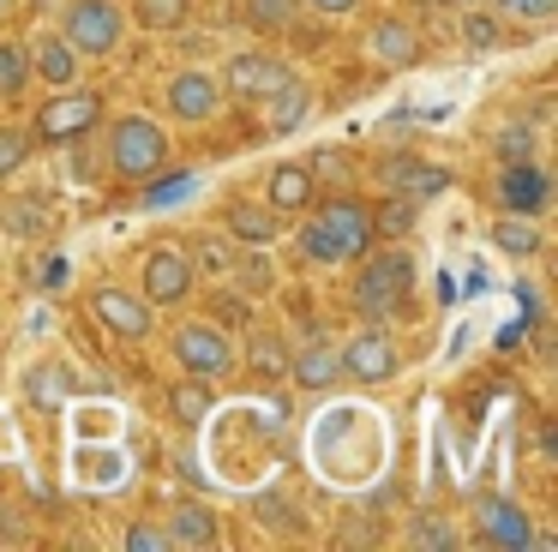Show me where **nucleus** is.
Wrapping results in <instances>:
<instances>
[{
    "label": "nucleus",
    "mask_w": 558,
    "mask_h": 552,
    "mask_svg": "<svg viewBox=\"0 0 558 552\" xmlns=\"http://www.w3.org/2000/svg\"><path fill=\"white\" fill-rule=\"evenodd\" d=\"M25 55H31V67H37V72H43V79H49V84H54V91H66V84H73V79H78V48H73V43H66V36H61V31H43V36H37V43H31V48H25Z\"/></svg>",
    "instance_id": "18"
},
{
    "label": "nucleus",
    "mask_w": 558,
    "mask_h": 552,
    "mask_svg": "<svg viewBox=\"0 0 558 552\" xmlns=\"http://www.w3.org/2000/svg\"><path fill=\"white\" fill-rule=\"evenodd\" d=\"M337 360H342V379H354V384H385V379H397V367H402L397 343H390L378 324L361 331L349 348H337Z\"/></svg>",
    "instance_id": "11"
},
{
    "label": "nucleus",
    "mask_w": 558,
    "mask_h": 552,
    "mask_svg": "<svg viewBox=\"0 0 558 552\" xmlns=\"http://www.w3.org/2000/svg\"><path fill=\"white\" fill-rule=\"evenodd\" d=\"M133 19L145 31H181L193 19V0H133Z\"/></svg>",
    "instance_id": "28"
},
{
    "label": "nucleus",
    "mask_w": 558,
    "mask_h": 552,
    "mask_svg": "<svg viewBox=\"0 0 558 552\" xmlns=\"http://www.w3.org/2000/svg\"><path fill=\"white\" fill-rule=\"evenodd\" d=\"M306 103H313V91H306L301 79H289V84H277V91L265 96V127L270 132H289L294 120L306 115Z\"/></svg>",
    "instance_id": "24"
},
{
    "label": "nucleus",
    "mask_w": 558,
    "mask_h": 552,
    "mask_svg": "<svg viewBox=\"0 0 558 552\" xmlns=\"http://www.w3.org/2000/svg\"><path fill=\"white\" fill-rule=\"evenodd\" d=\"M66 396H73V384H66V367L43 360V367H31V372H25V403H31V408L54 415V408H66Z\"/></svg>",
    "instance_id": "22"
},
{
    "label": "nucleus",
    "mask_w": 558,
    "mask_h": 552,
    "mask_svg": "<svg viewBox=\"0 0 558 552\" xmlns=\"http://www.w3.org/2000/svg\"><path fill=\"white\" fill-rule=\"evenodd\" d=\"M169 408L186 420V427H198V420L210 415V384H174V391H169Z\"/></svg>",
    "instance_id": "35"
},
{
    "label": "nucleus",
    "mask_w": 558,
    "mask_h": 552,
    "mask_svg": "<svg viewBox=\"0 0 558 552\" xmlns=\"http://www.w3.org/2000/svg\"><path fill=\"white\" fill-rule=\"evenodd\" d=\"M7 7H13V0H0V12H7Z\"/></svg>",
    "instance_id": "43"
},
{
    "label": "nucleus",
    "mask_w": 558,
    "mask_h": 552,
    "mask_svg": "<svg viewBox=\"0 0 558 552\" xmlns=\"http://www.w3.org/2000/svg\"><path fill=\"white\" fill-rule=\"evenodd\" d=\"M414 216H421V211H414V199H409V192H390V199L373 211V235H390V240H402V235L414 228Z\"/></svg>",
    "instance_id": "30"
},
{
    "label": "nucleus",
    "mask_w": 558,
    "mask_h": 552,
    "mask_svg": "<svg viewBox=\"0 0 558 552\" xmlns=\"http://www.w3.org/2000/svg\"><path fill=\"white\" fill-rule=\"evenodd\" d=\"M121 547L126 552H174V540H169V528H157V523H133Z\"/></svg>",
    "instance_id": "37"
},
{
    "label": "nucleus",
    "mask_w": 558,
    "mask_h": 552,
    "mask_svg": "<svg viewBox=\"0 0 558 552\" xmlns=\"http://www.w3.org/2000/svg\"><path fill=\"white\" fill-rule=\"evenodd\" d=\"M493 7L498 19H517V24H553L558 19V0H481Z\"/></svg>",
    "instance_id": "33"
},
{
    "label": "nucleus",
    "mask_w": 558,
    "mask_h": 552,
    "mask_svg": "<svg viewBox=\"0 0 558 552\" xmlns=\"http://www.w3.org/2000/svg\"><path fill=\"white\" fill-rule=\"evenodd\" d=\"M253 516H258V523H294V511H289V499H282V492H258Z\"/></svg>",
    "instance_id": "39"
},
{
    "label": "nucleus",
    "mask_w": 558,
    "mask_h": 552,
    "mask_svg": "<svg viewBox=\"0 0 558 552\" xmlns=\"http://www.w3.org/2000/svg\"><path fill=\"white\" fill-rule=\"evenodd\" d=\"M61 36L78 55H114L126 36V12L114 0H66L61 12Z\"/></svg>",
    "instance_id": "5"
},
{
    "label": "nucleus",
    "mask_w": 558,
    "mask_h": 552,
    "mask_svg": "<svg viewBox=\"0 0 558 552\" xmlns=\"http://www.w3.org/2000/svg\"><path fill=\"white\" fill-rule=\"evenodd\" d=\"M234 271H241L246 295H265V288H270V259H265V247H246V259L234 264Z\"/></svg>",
    "instance_id": "38"
},
{
    "label": "nucleus",
    "mask_w": 558,
    "mask_h": 552,
    "mask_svg": "<svg viewBox=\"0 0 558 552\" xmlns=\"http://www.w3.org/2000/svg\"><path fill=\"white\" fill-rule=\"evenodd\" d=\"M222 228H229V240H241V247H265L270 252V240L282 235V216L270 211V204H229L222 211Z\"/></svg>",
    "instance_id": "17"
},
{
    "label": "nucleus",
    "mask_w": 558,
    "mask_h": 552,
    "mask_svg": "<svg viewBox=\"0 0 558 552\" xmlns=\"http://www.w3.org/2000/svg\"><path fill=\"white\" fill-rule=\"evenodd\" d=\"M25 156H31V132L0 127V180H7V175H19V168H25Z\"/></svg>",
    "instance_id": "36"
},
{
    "label": "nucleus",
    "mask_w": 558,
    "mask_h": 552,
    "mask_svg": "<svg viewBox=\"0 0 558 552\" xmlns=\"http://www.w3.org/2000/svg\"><path fill=\"white\" fill-rule=\"evenodd\" d=\"M457 540H462V535H457V528H450L438 511H421V516H414V528H409V547H426V552H450Z\"/></svg>",
    "instance_id": "31"
},
{
    "label": "nucleus",
    "mask_w": 558,
    "mask_h": 552,
    "mask_svg": "<svg viewBox=\"0 0 558 552\" xmlns=\"http://www.w3.org/2000/svg\"><path fill=\"white\" fill-rule=\"evenodd\" d=\"M493 247L505 252V259H517V264H529V259H541L546 252V235H541V223L534 216H498L493 223Z\"/></svg>",
    "instance_id": "21"
},
{
    "label": "nucleus",
    "mask_w": 558,
    "mask_h": 552,
    "mask_svg": "<svg viewBox=\"0 0 558 552\" xmlns=\"http://www.w3.org/2000/svg\"><path fill=\"white\" fill-rule=\"evenodd\" d=\"M246 367H253L258 379H282V372H289V343L270 336V331H258L253 343H246Z\"/></svg>",
    "instance_id": "26"
},
{
    "label": "nucleus",
    "mask_w": 558,
    "mask_h": 552,
    "mask_svg": "<svg viewBox=\"0 0 558 552\" xmlns=\"http://www.w3.org/2000/svg\"><path fill=\"white\" fill-rule=\"evenodd\" d=\"M457 43L469 48V55H493V48L505 43V24H498V12H493V7H462Z\"/></svg>",
    "instance_id": "23"
},
{
    "label": "nucleus",
    "mask_w": 558,
    "mask_h": 552,
    "mask_svg": "<svg viewBox=\"0 0 558 552\" xmlns=\"http://www.w3.org/2000/svg\"><path fill=\"white\" fill-rule=\"evenodd\" d=\"M493 192H498V211H510V216H541L546 204H553V180H546L529 156L498 168V187Z\"/></svg>",
    "instance_id": "12"
},
{
    "label": "nucleus",
    "mask_w": 558,
    "mask_h": 552,
    "mask_svg": "<svg viewBox=\"0 0 558 552\" xmlns=\"http://www.w3.org/2000/svg\"><path fill=\"white\" fill-rule=\"evenodd\" d=\"M0 223L13 228V235H49L54 228V216H49V204H13V211H7V204H0Z\"/></svg>",
    "instance_id": "34"
},
{
    "label": "nucleus",
    "mask_w": 558,
    "mask_h": 552,
    "mask_svg": "<svg viewBox=\"0 0 558 552\" xmlns=\"http://www.w3.org/2000/svg\"><path fill=\"white\" fill-rule=\"evenodd\" d=\"M169 163V132L145 115H126L109 127V168L121 180H150L157 168Z\"/></svg>",
    "instance_id": "3"
},
{
    "label": "nucleus",
    "mask_w": 558,
    "mask_h": 552,
    "mask_svg": "<svg viewBox=\"0 0 558 552\" xmlns=\"http://www.w3.org/2000/svg\"><path fill=\"white\" fill-rule=\"evenodd\" d=\"M366 55L378 60V67H414L421 60V31L402 19H378L373 31H366Z\"/></svg>",
    "instance_id": "15"
},
{
    "label": "nucleus",
    "mask_w": 558,
    "mask_h": 552,
    "mask_svg": "<svg viewBox=\"0 0 558 552\" xmlns=\"http://www.w3.org/2000/svg\"><path fill=\"white\" fill-rule=\"evenodd\" d=\"M409 288H414V259L390 247V252H373V259L361 264L349 300H354V312H361V319L385 324V319H397V312L409 307Z\"/></svg>",
    "instance_id": "2"
},
{
    "label": "nucleus",
    "mask_w": 558,
    "mask_h": 552,
    "mask_svg": "<svg viewBox=\"0 0 558 552\" xmlns=\"http://www.w3.org/2000/svg\"><path fill=\"white\" fill-rule=\"evenodd\" d=\"M378 180H385V192H409V199L450 192V168L421 163V156H385V163H378Z\"/></svg>",
    "instance_id": "14"
},
{
    "label": "nucleus",
    "mask_w": 558,
    "mask_h": 552,
    "mask_svg": "<svg viewBox=\"0 0 558 552\" xmlns=\"http://www.w3.org/2000/svg\"><path fill=\"white\" fill-rule=\"evenodd\" d=\"M162 103H169V115H174V120H186V127H205V120L222 108V84L210 79V72L186 67V72H174V79H169Z\"/></svg>",
    "instance_id": "13"
},
{
    "label": "nucleus",
    "mask_w": 558,
    "mask_h": 552,
    "mask_svg": "<svg viewBox=\"0 0 558 552\" xmlns=\"http://www.w3.org/2000/svg\"><path fill=\"white\" fill-rule=\"evenodd\" d=\"M169 540H174V547L205 552V547H217V540H222V516L210 511V504H174V516H169Z\"/></svg>",
    "instance_id": "19"
},
{
    "label": "nucleus",
    "mask_w": 558,
    "mask_h": 552,
    "mask_svg": "<svg viewBox=\"0 0 558 552\" xmlns=\"http://www.w3.org/2000/svg\"><path fill=\"white\" fill-rule=\"evenodd\" d=\"M373 240V211L361 199H330L301 223V259L306 264H354Z\"/></svg>",
    "instance_id": "1"
},
{
    "label": "nucleus",
    "mask_w": 558,
    "mask_h": 552,
    "mask_svg": "<svg viewBox=\"0 0 558 552\" xmlns=\"http://www.w3.org/2000/svg\"><path fill=\"white\" fill-rule=\"evenodd\" d=\"M193 259H186L181 247H157L145 259V271H138V295L150 300V307H181L186 295H193Z\"/></svg>",
    "instance_id": "10"
},
{
    "label": "nucleus",
    "mask_w": 558,
    "mask_h": 552,
    "mask_svg": "<svg viewBox=\"0 0 558 552\" xmlns=\"http://www.w3.org/2000/svg\"><path fill=\"white\" fill-rule=\"evenodd\" d=\"M157 175H162V168H157ZM193 192H198V175H193V168H181V175H162L157 187L138 199V211H169V204L193 199Z\"/></svg>",
    "instance_id": "29"
},
{
    "label": "nucleus",
    "mask_w": 558,
    "mask_h": 552,
    "mask_svg": "<svg viewBox=\"0 0 558 552\" xmlns=\"http://www.w3.org/2000/svg\"><path fill=\"white\" fill-rule=\"evenodd\" d=\"M31 84V55L25 43H0V96H19Z\"/></svg>",
    "instance_id": "32"
},
{
    "label": "nucleus",
    "mask_w": 558,
    "mask_h": 552,
    "mask_svg": "<svg viewBox=\"0 0 558 552\" xmlns=\"http://www.w3.org/2000/svg\"><path fill=\"white\" fill-rule=\"evenodd\" d=\"M102 120V96L97 91H66V96H49L37 115V144H78L90 127Z\"/></svg>",
    "instance_id": "8"
},
{
    "label": "nucleus",
    "mask_w": 558,
    "mask_h": 552,
    "mask_svg": "<svg viewBox=\"0 0 558 552\" xmlns=\"http://www.w3.org/2000/svg\"><path fill=\"white\" fill-rule=\"evenodd\" d=\"M174 360H181L193 379H229V372L241 367V348H234V336L222 331V324L193 319V324L174 331Z\"/></svg>",
    "instance_id": "4"
},
{
    "label": "nucleus",
    "mask_w": 558,
    "mask_h": 552,
    "mask_svg": "<svg viewBox=\"0 0 558 552\" xmlns=\"http://www.w3.org/2000/svg\"><path fill=\"white\" fill-rule=\"evenodd\" d=\"M445 7H481V0H445Z\"/></svg>",
    "instance_id": "42"
},
{
    "label": "nucleus",
    "mask_w": 558,
    "mask_h": 552,
    "mask_svg": "<svg viewBox=\"0 0 558 552\" xmlns=\"http://www.w3.org/2000/svg\"><path fill=\"white\" fill-rule=\"evenodd\" d=\"M294 79V67L289 60H277L270 48H241V55H229L222 60V91L234 96V103H265L277 84H289Z\"/></svg>",
    "instance_id": "6"
},
{
    "label": "nucleus",
    "mask_w": 558,
    "mask_h": 552,
    "mask_svg": "<svg viewBox=\"0 0 558 552\" xmlns=\"http://www.w3.org/2000/svg\"><path fill=\"white\" fill-rule=\"evenodd\" d=\"M289 379L301 384V391H330V384H342V360L330 343H306L301 355H289Z\"/></svg>",
    "instance_id": "20"
},
{
    "label": "nucleus",
    "mask_w": 558,
    "mask_h": 552,
    "mask_svg": "<svg viewBox=\"0 0 558 552\" xmlns=\"http://www.w3.org/2000/svg\"><path fill=\"white\" fill-rule=\"evenodd\" d=\"M186 259H193V276H234V247L222 235H198Z\"/></svg>",
    "instance_id": "27"
},
{
    "label": "nucleus",
    "mask_w": 558,
    "mask_h": 552,
    "mask_svg": "<svg viewBox=\"0 0 558 552\" xmlns=\"http://www.w3.org/2000/svg\"><path fill=\"white\" fill-rule=\"evenodd\" d=\"M313 192H318L313 168H306V163H282V168H270L265 204H270V211H277V216H301L306 204H313Z\"/></svg>",
    "instance_id": "16"
},
{
    "label": "nucleus",
    "mask_w": 558,
    "mask_h": 552,
    "mask_svg": "<svg viewBox=\"0 0 558 552\" xmlns=\"http://www.w3.org/2000/svg\"><path fill=\"white\" fill-rule=\"evenodd\" d=\"M90 312H97L102 331L121 336V343H145V336L157 331V307H150L145 295H133V288H121V283L90 288Z\"/></svg>",
    "instance_id": "7"
},
{
    "label": "nucleus",
    "mask_w": 558,
    "mask_h": 552,
    "mask_svg": "<svg viewBox=\"0 0 558 552\" xmlns=\"http://www.w3.org/2000/svg\"><path fill=\"white\" fill-rule=\"evenodd\" d=\"M534 151V144H529V132H498V156H505V163H522V156H529Z\"/></svg>",
    "instance_id": "40"
},
{
    "label": "nucleus",
    "mask_w": 558,
    "mask_h": 552,
    "mask_svg": "<svg viewBox=\"0 0 558 552\" xmlns=\"http://www.w3.org/2000/svg\"><path fill=\"white\" fill-rule=\"evenodd\" d=\"M474 535H481V547H498V552L541 547L529 511H522V504H510V499H481V504H474Z\"/></svg>",
    "instance_id": "9"
},
{
    "label": "nucleus",
    "mask_w": 558,
    "mask_h": 552,
    "mask_svg": "<svg viewBox=\"0 0 558 552\" xmlns=\"http://www.w3.org/2000/svg\"><path fill=\"white\" fill-rule=\"evenodd\" d=\"M301 7H313V12H325V19H349L361 0H301Z\"/></svg>",
    "instance_id": "41"
},
{
    "label": "nucleus",
    "mask_w": 558,
    "mask_h": 552,
    "mask_svg": "<svg viewBox=\"0 0 558 552\" xmlns=\"http://www.w3.org/2000/svg\"><path fill=\"white\" fill-rule=\"evenodd\" d=\"M294 19H301V0H246V24H253L258 36L294 31Z\"/></svg>",
    "instance_id": "25"
}]
</instances>
